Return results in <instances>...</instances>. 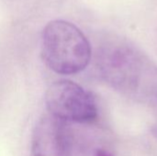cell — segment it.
Masks as SVG:
<instances>
[{
	"instance_id": "obj_5",
	"label": "cell",
	"mask_w": 157,
	"mask_h": 156,
	"mask_svg": "<svg viewBox=\"0 0 157 156\" xmlns=\"http://www.w3.org/2000/svg\"><path fill=\"white\" fill-rule=\"evenodd\" d=\"M96 156H113V155H112L110 153H109L108 151L100 149V150H98V151H97V153H96Z\"/></svg>"
},
{
	"instance_id": "obj_4",
	"label": "cell",
	"mask_w": 157,
	"mask_h": 156,
	"mask_svg": "<svg viewBox=\"0 0 157 156\" xmlns=\"http://www.w3.org/2000/svg\"><path fill=\"white\" fill-rule=\"evenodd\" d=\"M73 136L68 123L51 114L37 122L31 139V156H71Z\"/></svg>"
},
{
	"instance_id": "obj_2",
	"label": "cell",
	"mask_w": 157,
	"mask_h": 156,
	"mask_svg": "<svg viewBox=\"0 0 157 156\" xmlns=\"http://www.w3.org/2000/svg\"><path fill=\"white\" fill-rule=\"evenodd\" d=\"M97 63L103 77L113 87L139 95L148 85L150 65L133 48L122 43H109L97 52Z\"/></svg>"
},
{
	"instance_id": "obj_1",
	"label": "cell",
	"mask_w": 157,
	"mask_h": 156,
	"mask_svg": "<svg viewBox=\"0 0 157 156\" xmlns=\"http://www.w3.org/2000/svg\"><path fill=\"white\" fill-rule=\"evenodd\" d=\"M40 54L54 73L70 75L86 68L92 49L85 34L75 25L55 19L46 24L41 32Z\"/></svg>"
},
{
	"instance_id": "obj_6",
	"label": "cell",
	"mask_w": 157,
	"mask_h": 156,
	"mask_svg": "<svg viewBox=\"0 0 157 156\" xmlns=\"http://www.w3.org/2000/svg\"><path fill=\"white\" fill-rule=\"evenodd\" d=\"M153 134L155 135V137L157 139V124H155L154 127H153Z\"/></svg>"
},
{
	"instance_id": "obj_3",
	"label": "cell",
	"mask_w": 157,
	"mask_h": 156,
	"mask_svg": "<svg viewBox=\"0 0 157 156\" xmlns=\"http://www.w3.org/2000/svg\"><path fill=\"white\" fill-rule=\"evenodd\" d=\"M49 114L67 123H88L96 120L98 108L93 97L70 80L52 83L45 94Z\"/></svg>"
}]
</instances>
